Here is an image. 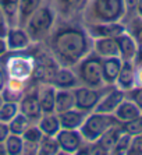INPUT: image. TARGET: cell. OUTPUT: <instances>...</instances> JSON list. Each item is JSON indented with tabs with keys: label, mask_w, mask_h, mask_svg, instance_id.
Here are the masks:
<instances>
[{
	"label": "cell",
	"mask_w": 142,
	"mask_h": 155,
	"mask_svg": "<svg viewBox=\"0 0 142 155\" xmlns=\"http://www.w3.org/2000/svg\"><path fill=\"white\" fill-rule=\"evenodd\" d=\"M120 124L113 113H98L91 112L85 117L82 126L79 127V133L85 143H95L110 127Z\"/></svg>",
	"instance_id": "cell-6"
},
{
	"label": "cell",
	"mask_w": 142,
	"mask_h": 155,
	"mask_svg": "<svg viewBox=\"0 0 142 155\" xmlns=\"http://www.w3.org/2000/svg\"><path fill=\"white\" fill-rule=\"evenodd\" d=\"M71 69L78 77L79 85H86L91 88H102L105 87L102 74V58L93 51H91L85 58Z\"/></svg>",
	"instance_id": "cell-5"
},
{
	"label": "cell",
	"mask_w": 142,
	"mask_h": 155,
	"mask_svg": "<svg viewBox=\"0 0 142 155\" xmlns=\"http://www.w3.org/2000/svg\"><path fill=\"white\" fill-rule=\"evenodd\" d=\"M134 15L142 18V0H139L138 4H137V8H135V14Z\"/></svg>",
	"instance_id": "cell-45"
},
{
	"label": "cell",
	"mask_w": 142,
	"mask_h": 155,
	"mask_svg": "<svg viewBox=\"0 0 142 155\" xmlns=\"http://www.w3.org/2000/svg\"><path fill=\"white\" fill-rule=\"evenodd\" d=\"M50 84H53L57 90H73L77 85H79V81L75 71L71 67L60 66V69L56 71Z\"/></svg>",
	"instance_id": "cell-15"
},
{
	"label": "cell",
	"mask_w": 142,
	"mask_h": 155,
	"mask_svg": "<svg viewBox=\"0 0 142 155\" xmlns=\"http://www.w3.org/2000/svg\"><path fill=\"white\" fill-rule=\"evenodd\" d=\"M123 2H124L125 11H127L125 17H128L130 14H135V8H137V4H138L139 0H123Z\"/></svg>",
	"instance_id": "cell-41"
},
{
	"label": "cell",
	"mask_w": 142,
	"mask_h": 155,
	"mask_svg": "<svg viewBox=\"0 0 142 155\" xmlns=\"http://www.w3.org/2000/svg\"><path fill=\"white\" fill-rule=\"evenodd\" d=\"M60 154V148L57 144L56 136H45L39 141V151L38 155H57Z\"/></svg>",
	"instance_id": "cell-29"
},
{
	"label": "cell",
	"mask_w": 142,
	"mask_h": 155,
	"mask_svg": "<svg viewBox=\"0 0 142 155\" xmlns=\"http://www.w3.org/2000/svg\"><path fill=\"white\" fill-rule=\"evenodd\" d=\"M121 129L123 131L130 136H137V134H142V113L134 119L128 120V122L121 123Z\"/></svg>",
	"instance_id": "cell-33"
},
{
	"label": "cell",
	"mask_w": 142,
	"mask_h": 155,
	"mask_svg": "<svg viewBox=\"0 0 142 155\" xmlns=\"http://www.w3.org/2000/svg\"><path fill=\"white\" fill-rule=\"evenodd\" d=\"M121 134H123V129H121V123H120V124H116V126L110 127V129L107 130L106 133L98 140V143H99V145L107 154H111V150L114 148V145H116V143L118 141Z\"/></svg>",
	"instance_id": "cell-25"
},
{
	"label": "cell",
	"mask_w": 142,
	"mask_h": 155,
	"mask_svg": "<svg viewBox=\"0 0 142 155\" xmlns=\"http://www.w3.org/2000/svg\"><path fill=\"white\" fill-rule=\"evenodd\" d=\"M3 102H4V99H3V97H2V95H0V106H2V105H3Z\"/></svg>",
	"instance_id": "cell-49"
},
{
	"label": "cell",
	"mask_w": 142,
	"mask_h": 155,
	"mask_svg": "<svg viewBox=\"0 0 142 155\" xmlns=\"http://www.w3.org/2000/svg\"><path fill=\"white\" fill-rule=\"evenodd\" d=\"M114 85L123 91H130L135 87V63L134 61L123 60L120 73H118L117 78Z\"/></svg>",
	"instance_id": "cell-18"
},
{
	"label": "cell",
	"mask_w": 142,
	"mask_h": 155,
	"mask_svg": "<svg viewBox=\"0 0 142 155\" xmlns=\"http://www.w3.org/2000/svg\"><path fill=\"white\" fill-rule=\"evenodd\" d=\"M43 4V0H20L18 3V21L17 25L24 27L28 18Z\"/></svg>",
	"instance_id": "cell-24"
},
{
	"label": "cell",
	"mask_w": 142,
	"mask_h": 155,
	"mask_svg": "<svg viewBox=\"0 0 142 155\" xmlns=\"http://www.w3.org/2000/svg\"><path fill=\"white\" fill-rule=\"evenodd\" d=\"M21 136H22V138H24V141L39 143L40 138L43 137V133H42V130L38 127V124H36V123H31V124L27 127V130H25Z\"/></svg>",
	"instance_id": "cell-34"
},
{
	"label": "cell",
	"mask_w": 142,
	"mask_h": 155,
	"mask_svg": "<svg viewBox=\"0 0 142 155\" xmlns=\"http://www.w3.org/2000/svg\"><path fill=\"white\" fill-rule=\"evenodd\" d=\"M36 124L45 136H56L61 129L57 113H43Z\"/></svg>",
	"instance_id": "cell-23"
},
{
	"label": "cell",
	"mask_w": 142,
	"mask_h": 155,
	"mask_svg": "<svg viewBox=\"0 0 142 155\" xmlns=\"http://www.w3.org/2000/svg\"><path fill=\"white\" fill-rule=\"evenodd\" d=\"M34 53H35V70H34L32 81L36 84L52 83L56 71L60 69L59 61L47 49H38Z\"/></svg>",
	"instance_id": "cell-7"
},
{
	"label": "cell",
	"mask_w": 142,
	"mask_h": 155,
	"mask_svg": "<svg viewBox=\"0 0 142 155\" xmlns=\"http://www.w3.org/2000/svg\"><path fill=\"white\" fill-rule=\"evenodd\" d=\"M8 28H10V24H8L3 10L0 8V36L6 38V35H7V32H8Z\"/></svg>",
	"instance_id": "cell-39"
},
{
	"label": "cell",
	"mask_w": 142,
	"mask_h": 155,
	"mask_svg": "<svg viewBox=\"0 0 142 155\" xmlns=\"http://www.w3.org/2000/svg\"><path fill=\"white\" fill-rule=\"evenodd\" d=\"M110 87L111 85H105L102 88H91L86 85H77L75 88H73L75 108L86 113L93 112L96 105L99 104L100 98L109 91Z\"/></svg>",
	"instance_id": "cell-8"
},
{
	"label": "cell",
	"mask_w": 142,
	"mask_h": 155,
	"mask_svg": "<svg viewBox=\"0 0 142 155\" xmlns=\"http://www.w3.org/2000/svg\"><path fill=\"white\" fill-rule=\"evenodd\" d=\"M32 84V81L29 83H24V81H17V80H8L6 87L0 91V95L3 97L4 101L7 102H20L21 98L24 97V94L27 92V90L29 88V85Z\"/></svg>",
	"instance_id": "cell-16"
},
{
	"label": "cell",
	"mask_w": 142,
	"mask_h": 155,
	"mask_svg": "<svg viewBox=\"0 0 142 155\" xmlns=\"http://www.w3.org/2000/svg\"><path fill=\"white\" fill-rule=\"evenodd\" d=\"M85 2L86 0H75V7H81V6H84Z\"/></svg>",
	"instance_id": "cell-48"
},
{
	"label": "cell",
	"mask_w": 142,
	"mask_h": 155,
	"mask_svg": "<svg viewBox=\"0 0 142 155\" xmlns=\"http://www.w3.org/2000/svg\"><path fill=\"white\" fill-rule=\"evenodd\" d=\"M56 140L61 154H77V151L85 143L79 130L68 129H60V131L56 134Z\"/></svg>",
	"instance_id": "cell-11"
},
{
	"label": "cell",
	"mask_w": 142,
	"mask_h": 155,
	"mask_svg": "<svg viewBox=\"0 0 142 155\" xmlns=\"http://www.w3.org/2000/svg\"><path fill=\"white\" fill-rule=\"evenodd\" d=\"M39 151V143H31V141H24V148L22 154L25 155H38Z\"/></svg>",
	"instance_id": "cell-38"
},
{
	"label": "cell",
	"mask_w": 142,
	"mask_h": 155,
	"mask_svg": "<svg viewBox=\"0 0 142 155\" xmlns=\"http://www.w3.org/2000/svg\"><path fill=\"white\" fill-rule=\"evenodd\" d=\"M63 6H66V7H70V6H74L75 7V0H59Z\"/></svg>",
	"instance_id": "cell-46"
},
{
	"label": "cell",
	"mask_w": 142,
	"mask_h": 155,
	"mask_svg": "<svg viewBox=\"0 0 142 155\" xmlns=\"http://www.w3.org/2000/svg\"><path fill=\"white\" fill-rule=\"evenodd\" d=\"M57 116H59V120H60L61 129L79 130V127L82 126V123L88 116V113L84 112V110H79L77 108H73L70 110H66V112L57 113Z\"/></svg>",
	"instance_id": "cell-19"
},
{
	"label": "cell",
	"mask_w": 142,
	"mask_h": 155,
	"mask_svg": "<svg viewBox=\"0 0 142 155\" xmlns=\"http://www.w3.org/2000/svg\"><path fill=\"white\" fill-rule=\"evenodd\" d=\"M73 108H75L73 90H57L56 102H54V112L61 113L66 112V110H70Z\"/></svg>",
	"instance_id": "cell-26"
},
{
	"label": "cell",
	"mask_w": 142,
	"mask_h": 155,
	"mask_svg": "<svg viewBox=\"0 0 142 155\" xmlns=\"http://www.w3.org/2000/svg\"><path fill=\"white\" fill-rule=\"evenodd\" d=\"M31 123L32 122L27 117V116H24L21 112H18L7 124H8V129H10L11 134H18V136H21Z\"/></svg>",
	"instance_id": "cell-30"
},
{
	"label": "cell",
	"mask_w": 142,
	"mask_h": 155,
	"mask_svg": "<svg viewBox=\"0 0 142 155\" xmlns=\"http://www.w3.org/2000/svg\"><path fill=\"white\" fill-rule=\"evenodd\" d=\"M6 42H7L8 52L25 51V49L31 48L32 45V41L27 34L25 28L20 25H14L8 28V32L6 35Z\"/></svg>",
	"instance_id": "cell-13"
},
{
	"label": "cell",
	"mask_w": 142,
	"mask_h": 155,
	"mask_svg": "<svg viewBox=\"0 0 142 155\" xmlns=\"http://www.w3.org/2000/svg\"><path fill=\"white\" fill-rule=\"evenodd\" d=\"M20 112L17 102H7L4 101L3 105L0 106V122L8 123L17 113Z\"/></svg>",
	"instance_id": "cell-32"
},
{
	"label": "cell",
	"mask_w": 142,
	"mask_h": 155,
	"mask_svg": "<svg viewBox=\"0 0 142 155\" xmlns=\"http://www.w3.org/2000/svg\"><path fill=\"white\" fill-rule=\"evenodd\" d=\"M8 134H10L8 124L4 122H0V143H4L6 138L8 137Z\"/></svg>",
	"instance_id": "cell-42"
},
{
	"label": "cell",
	"mask_w": 142,
	"mask_h": 155,
	"mask_svg": "<svg viewBox=\"0 0 142 155\" xmlns=\"http://www.w3.org/2000/svg\"><path fill=\"white\" fill-rule=\"evenodd\" d=\"M7 81H8L7 73H6V70L3 69V66L0 64V91H2V90L4 88V87H6Z\"/></svg>",
	"instance_id": "cell-43"
},
{
	"label": "cell",
	"mask_w": 142,
	"mask_h": 155,
	"mask_svg": "<svg viewBox=\"0 0 142 155\" xmlns=\"http://www.w3.org/2000/svg\"><path fill=\"white\" fill-rule=\"evenodd\" d=\"M45 43L47 51L63 67H74L92 51L93 39L86 32L85 25L74 21L56 24Z\"/></svg>",
	"instance_id": "cell-1"
},
{
	"label": "cell",
	"mask_w": 142,
	"mask_h": 155,
	"mask_svg": "<svg viewBox=\"0 0 142 155\" xmlns=\"http://www.w3.org/2000/svg\"><path fill=\"white\" fill-rule=\"evenodd\" d=\"M84 6L85 24L124 21L127 15L123 0H86Z\"/></svg>",
	"instance_id": "cell-2"
},
{
	"label": "cell",
	"mask_w": 142,
	"mask_h": 155,
	"mask_svg": "<svg viewBox=\"0 0 142 155\" xmlns=\"http://www.w3.org/2000/svg\"><path fill=\"white\" fill-rule=\"evenodd\" d=\"M125 99V91L117 88L116 85H111L106 94L100 98L99 104L96 105L93 112L98 113H114L117 106Z\"/></svg>",
	"instance_id": "cell-12"
},
{
	"label": "cell",
	"mask_w": 142,
	"mask_h": 155,
	"mask_svg": "<svg viewBox=\"0 0 142 155\" xmlns=\"http://www.w3.org/2000/svg\"><path fill=\"white\" fill-rule=\"evenodd\" d=\"M127 154L142 155V134H137L131 137V144H130Z\"/></svg>",
	"instance_id": "cell-37"
},
{
	"label": "cell",
	"mask_w": 142,
	"mask_h": 155,
	"mask_svg": "<svg viewBox=\"0 0 142 155\" xmlns=\"http://www.w3.org/2000/svg\"><path fill=\"white\" fill-rule=\"evenodd\" d=\"M7 155H21L22 148H24V138L18 134H8V137L4 141Z\"/></svg>",
	"instance_id": "cell-31"
},
{
	"label": "cell",
	"mask_w": 142,
	"mask_h": 155,
	"mask_svg": "<svg viewBox=\"0 0 142 155\" xmlns=\"http://www.w3.org/2000/svg\"><path fill=\"white\" fill-rule=\"evenodd\" d=\"M8 52V48H7V42H6V38L0 36V59L3 58L4 54Z\"/></svg>",
	"instance_id": "cell-44"
},
{
	"label": "cell",
	"mask_w": 142,
	"mask_h": 155,
	"mask_svg": "<svg viewBox=\"0 0 142 155\" xmlns=\"http://www.w3.org/2000/svg\"><path fill=\"white\" fill-rule=\"evenodd\" d=\"M131 137L132 136H130V134L124 133L123 131V134L120 136V138H118V141L116 143V145H114V148L111 150V154H127L128 152V148H130V144H131Z\"/></svg>",
	"instance_id": "cell-35"
},
{
	"label": "cell",
	"mask_w": 142,
	"mask_h": 155,
	"mask_svg": "<svg viewBox=\"0 0 142 155\" xmlns=\"http://www.w3.org/2000/svg\"><path fill=\"white\" fill-rule=\"evenodd\" d=\"M125 98L134 102L142 112V87H134L130 91H125Z\"/></svg>",
	"instance_id": "cell-36"
},
{
	"label": "cell",
	"mask_w": 142,
	"mask_h": 155,
	"mask_svg": "<svg viewBox=\"0 0 142 155\" xmlns=\"http://www.w3.org/2000/svg\"><path fill=\"white\" fill-rule=\"evenodd\" d=\"M121 60L120 56H113V58H102V74L105 85H114L116 78L120 73Z\"/></svg>",
	"instance_id": "cell-20"
},
{
	"label": "cell",
	"mask_w": 142,
	"mask_h": 155,
	"mask_svg": "<svg viewBox=\"0 0 142 155\" xmlns=\"http://www.w3.org/2000/svg\"><path fill=\"white\" fill-rule=\"evenodd\" d=\"M57 88L50 83L38 84V97L42 113H56L54 112V102H56Z\"/></svg>",
	"instance_id": "cell-14"
},
{
	"label": "cell",
	"mask_w": 142,
	"mask_h": 155,
	"mask_svg": "<svg viewBox=\"0 0 142 155\" xmlns=\"http://www.w3.org/2000/svg\"><path fill=\"white\" fill-rule=\"evenodd\" d=\"M56 25V11L49 4H42L25 22V31L32 43L45 42L53 27Z\"/></svg>",
	"instance_id": "cell-4"
},
{
	"label": "cell",
	"mask_w": 142,
	"mask_h": 155,
	"mask_svg": "<svg viewBox=\"0 0 142 155\" xmlns=\"http://www.w3.org/2000/svg\"><path fill=\"white\" fill-rule=\"evenodd\" d=\"M86 32L92 39L98 38H116L127 31L124 21L117 22H96V24H84Z\"/></svg>",
	"instance_id": "cell-10"
},
{
	"label": "cell",
	"mask_w": 142,
	"mask_h": 155,
	"mask_svg": "<svg viewBox=\"0 0 142 155\" xmlns=\"http://www.w3.org/2000/svg\"><path fill=\"white\" fill-rule=\"evenodd\" d=\"M18 108H20V112L24 116H27L32 123H38V120L40 119V116L43 113L40 109L39 97H38V84L32 81L24 97L21 98V101L18 102Z\"/></svg>",
	"instance_id": "cell-9"
},
{
	"label": "cell",
	"mask_w": 142,
	"mask_h": 155,
	"mask_svg": "<svg viewBox=\"0 0 142 155\" xmlns=\"http://www.w3.org/2000/svg\"><path fill=\"white\" fill-rule=\"evenodd\" d=\"M127 31L131 34L137 41V46H138V54L135 61H142V18L135 15L131 20V27L127 28Z\"/></svg>",
	"instance_id": "cell-28"
},
{
	"label": "cell",
	"mask_w": 142,
	"mask_h": 155,
	"mask_svg": "<svg viewBox=\"0 0 142 155\" xmlns=\"http://www.w3.org/2000/svg\"><path fill=\"white\" fill-rule=\"evenodd\" d=\"M0 155H7V150H6L4 143H0Z\"/></svg>",
	"instance_id": "cell-47"
},
{
	"label": "cell",
	"mask_w": 142,
	"mask_h": 155,
	"mask_svg": "<svg viewBox=\"0 0 142 155\" xmlns=\"http://www.w3.org/2000/svg\"><path fill=\"white\" fill-rule=\"evenodd\" d=\"M3 69L7 73L8 80H17L29 83L32 81L34 70H35V53L25 49V51L7 52L3 56Z\"/></svg>",
	"instance_id": "cell-3"
},
{
	"label": "cell",
	"mask_w": 142,
	"mask_h": 155,
	"mask_svg": "<svg viewBox=\"0 0 142 155\" xmlns=\"http://www.w3.org/2000/svg\"><path fill=\"white\" fill-rule=\"evenodd\" d=\"M92 51L99 54L100 58L120 56L117 36L116 38H98V39H93Z\"/></svg>",
	"instance_id": "cell-21"
},
{
	"label": "cell",
	"mask_w": 142,
	"mask_h": 155,
	"mask_svg": "<svg viewBox=\"0 0 142 155\" xmlns=\"http://www.w3.org/2000/svg\"><path fill=\"white\" fill-rule=\"evenodd\" d=\"M18 3L20 0H0V8L3 10L10 27L17 25L18 21Z\"/></svg>",
	"instance_id": "cell-27"
},
{
	"label": "cell",
	"mask_w": 142,
	"mask_h": 155,
	"mask_svg": "<svg viewBox=\"0 0 142 155\" xmlns=\"http://www.w3.org/2000/svg\"><path fill=\"white\" fill-rule=\"evenodd\" d=\"M135 63V87H142V61Z\"/></svg>",
	"instance_id": "cell-40"
},
{
	"label": "cell",
	"mask_w": 142,
	"mask_h": 155,
	"mask_svg": "<svg viewBox=\"0 0 142 155\" xmlns=\"http://www.w3.org/2000/svg\"><path fill=\"white\" fill-rule=\"evenodd\" d=\"M117 42L121 60L135 61L137 54H138V46H137V41H135L134 36L128 31H125V32L117 36Z\"/></svg>",
	"instance_id": "cell-17"
},
{
	"label": "cell",
	"mask_w": 142,
	"mask_h": 155,
	"mask_svg": "<svg viewBox=\"0 0 142 155\" xmlns=\"http://www.w3.org/2000/svg\"><path fill=\"white\" fill-rule=\"evenodd\" d=\"M141 113L142 112L139 110L138 106H137L132 101H130V99L125 98L124 101L117 106V109L114 110L113 115L116 116V119H117L120 123H124V122H128V120L137 117V116H139Z\"/></svg>",
	"instance_id": "cell-22"
}]
</instances>
